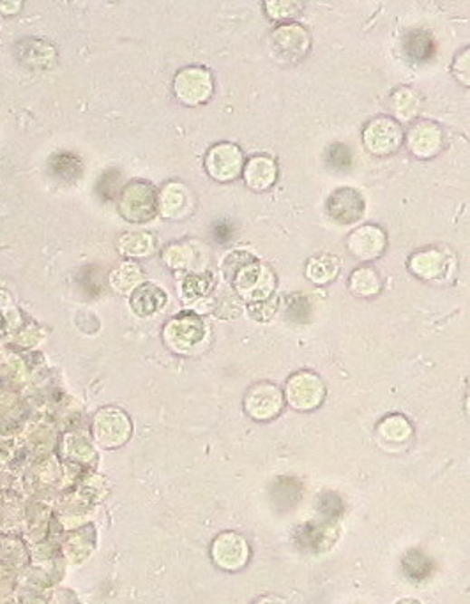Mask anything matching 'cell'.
Returning a JSON list of instances; mask_svg holds the SVG:
<instances>
[{
	"instance_id": "obj_1",
	"label": "cell",
	"mask_w": 470,
	"mask_h": 604,
	"mask_svg": "<svg viewBox=\"0 0 470 604\" xmlns=\"http://www.w3.org/2000/svg\"><path fill=\"white\" fill-rule=\"evenodd\" d=\"M405 52L414 61H427L434 53V41L427 33H412L405 41Z\"/></svg>"
},
{
	"instance_id": "obj_2",
	"label": "cell",
	"mask_w": 470,
	"mask_h": 604,
	"mask_svg": "<svg viewBox=\"0 0 470 604\" xmlns=\"http://www.w3.org/2000/svg\"><path fill=\"white\" fill-rule=\"evenodd\" d=\"M215 239L217 243H226L232 239V228L228 223H217L215 226Z\"/></svg>"
}]
</instances>
